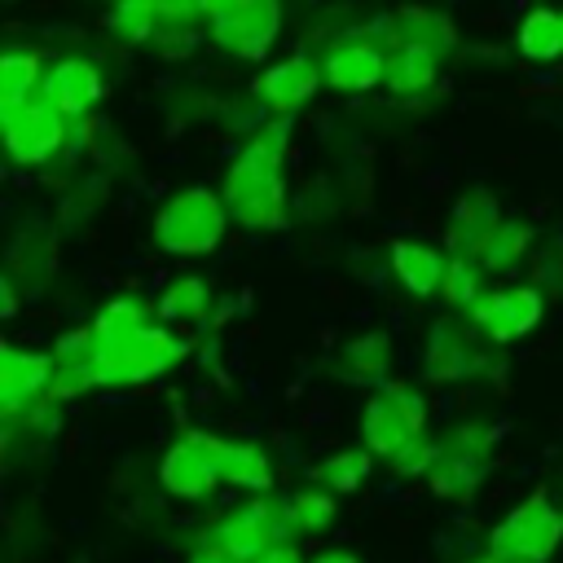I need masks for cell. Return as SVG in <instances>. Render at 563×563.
<instances>
[{
  "mask_svg": "<svg viewBox=\"0 0 563 563\" xmlns=\"http://www.w3.org/2000/svg\"><path fill=\"white\" fill-rule=\"evenodd\" d=\"M145 330V303L141 299H110L106 308H101V317L92 321V334L101 339V343H123V339H132V334H141Z\"/></svg>",
  "mask_w": 563,
  "mask_h": 563,
  "instance_id": "d4e9b609",
  "label": "cell"
},
{
  "mask_svg": "<svg viewBox=\"0 0 563 563\" xmlns=\"http://www.w3.org/2000/svg\"><path fill=\"white\" fill-rule=\"evenodd\" d=\"M391 365V339L387 334H361L339 352V374L352 383H378Z\"/></svg>",
  "mask_w": 563,
  "mask_h": 563,
  "instance_id": "d6986e66",
  "label": "cell"
},
{
  "mask_svg": "<svg viewBox=\"0 0 563 563\" xmlns=\"http://www.w3.org/2000/svg\"><path fill=\"white\" fill-rule=\"evenodd\" d=\"M282 510H286L290 532H321L334 519V497L325 488H303V493H290L282 501Z\"/></svg>",
  "mask_w": 563,
  "mask_h": 563,
  "instance_id": "7402d4cb",
  "label": "cell"
},
{
  "mask_svg": "<svg viewBox=\"0 0 563 563\" xmlns=\"http://www.w3.org/2000/svg\"><path fill=\"white\" fill-rule=\"evenodd\" d=\"M282 154H286V119L268 123L251 136L238 163L224 176V207L233 220L251 229H277L286 220V185H282Z\"/></svg>",
  "mask_w": 563,
  "mask_h": 563,
  "instance_id": "6da1fadb",
  "label": "cell"
},
{
  "mask_svg": "<svg viewBox=\"0 0 563 563\" xmlns=\"http://www.w3.org/2000/svg\"><path fill=\"white\" fill-rule=\"evenodd\" d=\"M471 321L484 339L510 343L528 334L541 321V290L537 286H515V290H484L479 303L471 308Z\"/></svg>",
  "mask_w": 563,
  "mask_h": 563,
  "instance_id": "ba28073f",
  "label": "cell"
},
{
  "mask_svg": "<svg viewBox=\"0 0 563 563\" xmlns=\"http://www.w3.org/2000/svg\"><path fill=\"white\" fill-rule=\"evenodd\" d=\"M435 53L431 48H422V44H400L396 40V48L387 53V88L391 92H418V88H427L431 79H435Z\"/></svg>",
  "mask_w": 563,
  "mask_h": 563,
  "instance_id": "ffe728a7",
  "label": "cell"
},
{
  "mask_svg": "<svg viewBox=\"0 0 563 563\" xmlns=\"http://www.w3.org/2000/svg\"><path fill=\"white\" fill-rule=\"evenodd\" d=\"M475 369V347L471 334L457 330V321H440L431 334V352H427V374L431 378H462Z\"/></svg>",
  "mask_w": 563,
  "mask_h": 563,
  "instance_id": "ac0fdd59",
  "label": "cell"
},
{
  "mask_svg": "<svg viewBox=\"0 0 563 563\" xmlns=\"http://www.w3.org/2000/svg\"><path fill=\"white\" fill-rule=\"evenodd\" d=\"M185 339L158 325H145L141 334L123 339V343H101L97 339V383H141L163 374L172 361L185 356Z\"/></svg>",
  "mask_w": 563,
  "mask_h": 563,
  "instance_id": "5b68a950",
  "label": "cell"
},
{
  "mask_svg": "<svg viewBox=\"0 0 563 563\" xmlns=\"http://www.w3.org/2000/svg\"><path fill=\"white\" fill-rule=\"evenodd\" d=\"M286 510L268 497L246 501L242 510H233L224 523H216L211 532V550L229 554L233 563H260L264 554H273L277 545H286Z\"/></svg>",
  "mask_w": 563,
  "mask_h": 563,
  "instance_id": "8992f818",
  "label": "cell"
},
{
  "mask_svg": "<svg viewBox=\"0 0 563 563\" xmlns=\"http://www.w3.org/2000/svg\"><path fill=\"white\" fill-rule=\"evenodd\" d=\"M53 369H57L53 356H35V352L4 347V352H0V400H4V413L13 418L26 400L48 396Z\"/></svg>",
  "mask_w": 563,
  "mask_h": 563,
  "instance_id": "7c38bea8",
  "label": "cell"
},
{
  "mask_svg": "<svg viewBox=\"0 0 563 563\" xmlns=\"http://www.w3.org/2000/svg\"><path fill=\"white\" fill-rule=\"evenodd\" d=\"M207 308H211V290H207L202 277H180L158 299V317L163 321H198Z\"/></svg>",
  "mask_w": 563,
  "mask_h": 563,
  "instance_id": "cb8c5ba5",
  "label": "cell"
},
{
  "mask_svg": "<svg viewBox=\"0 0 563 563\" xmlns=\"http://www.w3.org/2000/svg\"><path fill=\"white\" fill-rule=\"evenodd\" d=\"M321 79H325V75H321L308 57H286V62H277V66H268V70L260 75V97H264L273 110H295V106H303V101L317 92Z\"/></svg>",
  "mask_w": 563,
  "mask_h": 563,
  "instance_id": "5bb4252c",
  "label": "cell"
},
{
  "mask_svg": "<svg viewBox=\"0 0 563 563\" xmlns=\"http://www.w3.org/2000/svg\"><path fill=\"white\" fill-rule=\"evenodd\" d=\"M40 97H44L62 119H84V114L101 101V75H97L88 62L66 57V62H57V66L44 75Z\"/></svg>",
  "mask_w": 563,
  "mask_h": 563,
  "instance_id": "8fae6325",
  "label": "cell"
},
{
  "mask_svg": "<svg viewBox=\"0 0 563 563\" xmlns=\"http://www.w3.org/2000/svg\"><path fill=\"white\" fill-rule=\"evenodd\" d=\"M422 422H427L422 396L405 383H387L365 405V444H369V453H383L396 462L405 449H413L422 440Z\"/></svg>",
  "mask_w": 563,
  "mask_h": 563,
  "instance_id": "3957f363",
  "label": "cell"
},
{
  "mask_svg": "<svg viewBox=\"0 0 563 563\" xmlns=\"http://www.w3.org/2000/svg\"><path fill=\"white\" fill-rule=\"evenodd\" d=\"M321 75H325V84H334L343 92H365L378 79H387V57L369 40H347L321 62Z\"/></svg>",
  "mask_w": 563,
  "mask_h": 563,
  "instance_id": "4fadbf2b",
  "label": "cell"
},
{
  "mask_svg": "<svg viewBox=\"0 0 563 563\" xmlns=\"http://www.w3.org/2000/svg\"><path fill=\"white\" fill-rule=\"evenodd\" d=\"M224 224H229L224 198L202 189V185H194V189H180L176 198H167V207L154 220V238H158L163 251L202 255L224 238Z\"/></svg>",
  "mask_w": 563,
  "mask_h": 563,
  "instance_id": "7a4b0ae2",
  "label": "cell"
},
{
  "mask_svg": "<svg viewBox=\"0 0 563 563\" xmlns=\"http://www.w3.org/2000/svg\"><path fill=\"white\" fill-rule=\"evenodd\" d=\"M189 444H198L207 453V462L216 466V475L224 484H238V488H268L273 484V471H268V457L255 449V444H242V440H224V435H207V431H185Z\"/></svg>",
  "mask_w": 563,
  "mask_h": 563,
  "instance_id": "30bf717a",
  "label": "cell"
},
{
  "mask_svg": "<svg viewBox=\"0 0 563 563\" xmlns=\"http://www.w3.org/2000/svg\"><path fill=\"white\" fill-rule=\"evenodd\" d=\"M260 563H303V559H299V550H295V545H277V550H273V554H264Z\"/></svg>",
  "mask_w": 563,
  "mask_h": 563,
  "instance_id": "f546056e",
  "label": "cell"
},
{
  "mask_svg": "<svg viewBox=\"0 0 563 563\" xmlns=\"http://www.w3.org/2000/svg\"><path fill=\"white\" fill-rule=\"evenodd\" d=\"M110 26L123 40H150L158 31V4H114L110 9Z\"/></svg>",
  "mask_w": 563,
  "mask_h": 563,
  "instance_id": "83f0119b",
  "label": "cell"
},
{
  "mask_svg": "<svg viewBox=\"0 0 563 563\" xmlns=\"http://www.w3.org/2000/svg\"><path fill=\"white\" fill-rule=\"evenodd\" d=\"M391 268L396 277L413 290V295H431L444 286V273H449V260L422 242H396L391 246Z\"/></svg>",
  "mask_w": 563,
  "mask_h": 563,
  "instance_id": "2e32d148",
  "label": "cell"
},
{
  "mask_svg": "<svg viewBox=\"0 0 563 563\" xmlns=\"http://www.w3.org/2000/svg\"><path fill=\"white\" fill-rule=\"evenodd\" d=\"M216 484H220V475H216V466L207 462V453L198 444L180 440V444L167 449V457H163V488L167 493H176V497H207Z\"/></svg>",
  "mask_w": 563,
  "mask_h": 563,
  "instance_id": "9a60e30c",
  "label": "cell"
},
{
  "mask_svg": "<svg viewBox=\"0 0 563 563\" xmlns=\"http://www.w3.org/2000/svg\"><path fill=\"white\" fill-rule=\"evenodd\" d=\"M0 295H4V317H13V312H18V290H13V277H4V282H0Z\"/></svg>",
  "mask_w": 563,
  "mask_h": 563,
  "instance_id": "4dcf8cb0",
  "label": "cell"
},
{
  "mask_svg": "<svg viewBox=\"0 0 563 563\" xmlns=\"http://www.w3.org/2000/svg\"><path fill=\"white\" fill-rule=\"evenodd\" d=\"M312 563H365V559L352 554V550H325V554H317Z\"/></svg>",
  "mask_w": 563,
  "mask_h": 563,
  "instance_id": "f1b7e54d",
  "label": "cell"
},
{
  "mask_svg": "<svg viewBox=\"0 0 563 563\" xmlns=\"http://www.w3.org/2000/svg\"><path fill=\"white\" fill-rule=\"evenodd\" d=\"M563 537V515L550 506L545 493L528 497L523 506H515L488 537V554L497 559H510V563H541L554 554Z\"/></svg>",
  "mask_w": 563,
  "mask_h": 563,
  "instance_id": "277c9868",
  "label": "cell"
},
{
  "mask_svg": "<svg viewBox=\"0 0 563 563\" xmlns=\"http://www.w3.org/2000/svg\"><path fill=\"white\" fill-rule=\"evenodd\" d=\"M62 136H66V119L44 97L4 114V145L18 163H44L62 145Z\"/></svg>",
  "mask_w": 563,
  "mask_h": 563,
  "instance_id": "9c48e42d",
  "label": "cell"
},
{
  "mask_svg": "<svg viewBox=\"0 0 563 563\" xmlns=\"http://www.w3.org/2000/svg\"><path fill=\"white\" fill-rule=\"evenodd\" d=\"M189 563H233V559H229V554H220V550H211V545H207V550H202V554H194V559H189Z\"/></svg>",
  "mask_w": 563,
  "mask_h": 563,
  "instance_id": "1f68e13d",
  "label": "cell"
},
{
  "mask_svg": "<svg viewBox=\"0 0 563 563\" xmlns=\"http://www.w3.org/2000/svg\"><path fill=\"white\" fill-rule=\"evenodd\" d=\"M207 22H211V40L220 48H229L233 57H264L277 40L282 26V9L268 0H246V4H207Z\"/></svg>",
  "mask_w": 563,
  "mask_h": 563,
  "instance_id": "52a82bcc",
  "label": "cell"
},
{
  "mask_svg": "<svg viewBox=\"0 0 563 563\" xmlns=\"http://www.w3.org/2000/svg\"><path fill=\"white\" fill-rule=\"evenodd\" d=\"M365 475H369V453H365V449H343V453L325 457V462L312 471V479L325 484V488H334V493H352Z\"/></svg>",
  "mask_w": 563,
  "mask_h": 563,
  "instance_id": "484cf974",
  "label": "cell"
},
{
  "mask_svg": "<svg viewBox=\"0 0 563 563\" xmlns=\"http://www.w3.org/2000/svg\"><path fill=\"white\" fill-rule=\"evenodd\" d=\"M444 299L449 303H457V308H475L479 303V264L475 260H462V255H453L449 260V273H444Z\"/></svg>",
  "mask_w": 563,
  "mask_h": 563,
  "instance_id": "4316f807",
  "label": "cell"
},
{
  "mask_svg": "<svg viewBox=\"0 0 563 563\" xmlns=\"http://www.w3.org/2000/svg\"><path fill=\"white\" fill-rule=\"evenodd\" d=\"M519 53L532 62H554L563 53V18L550 9H532L519 22Z\"/></svg>",
  "mask_w": 563,
  "mask_h": 563,
  "instance_id": "44dd1931",
  "label": "cell"
},
{
  "mask_svg": "<svg viewBox=\"0 0 563 563\" xmlns=\"http://www.w3.org/2000/svg\"><path fill=\"white\" fill-rule=\"evenodd\" d=\"M523 251H528V229L515 224V220H497L493 233L479 242L475 264H479V268H506V264H515Z\"/></svg>",
  "mask_w": 563,
  "mask_h": 563,
  "instance_id": "603a6c76",
  "label": "cell"
},
{
  "mask_svg": "<svg viewBox=\"0 0 563 563\" xmlns=\"http://www.w3.org/2000/svg\"><path fill=\"white\" fill-rule=\"evenodd\" d=\"M44 88V62L35 53H4L0 57V110H22Z\"/></svg>",
  "mask_w": 563,
  "mask_h": 563,
  "instance_id": "e0dca14e",
  "label": "cell"
}]
</instances>
